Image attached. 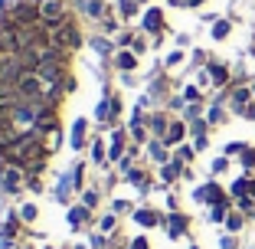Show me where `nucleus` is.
<instances>
[{
    "instance_id": "nucleus-1",
    "label": "nucleus",
    "mask_w": 255,
    "mask_h": 249,
    "mask_svg": "<svg viewBox=\"0 0 255 249\" xmlns=\"http://www.w3.org/2000/svg\"><path fill=\"white\" fill-rule=\"evenodd\" d=\"M193 200H200V204H210V207L229 204V197L223 194V187H219L216 181H210V184H203V187H196V190H193Z\"/></svg>"
},
{
    "instance_id": "nucleus-2",
    "label": "nucleus",
    "mask_w": 255,
    "mask_h": 249,
    "mask_svg": "<svg viewBox=\"0 0 255 249\" xmlns=\"http://www.w3.org/2000/svg\"><path fill=\"white\" fill-rule=\"evenodd\" d=\"M36 7H39V20H43V23H62L69 16L62 0H39Z\"/></svg>"
},
{
    "instance_id": "nucleus-3",
    "label": "nucleus",
    "mask_w": 255,
    "mask_h": 249,
    "mask_svg": "<svg viewBox=\"0 0 255 249\" xmlns=\"http://www.w3.org/2000/svg\"><path fill=\"white\" fill-rule=\"evenodd\" d=\"M0 184H3V190H7V194H16V190L26 184V174H23V167L7 164L3 171H0Z\"/></svg>"
},
{
    "instance_id": "nucleus-4",
    "label": "nucleus",
    "mask_w": 255,
    "mask_h": 249,
    "mask_svg": "<svg viewBox=\"0 0 255 249\" xmlns=\"http://www.w3.org/2000/svg\"><path fill=\"white\" fill-rule=\"evenodd\" d=\"M252 98H255L252 95V85H233V89H229V105H233L236 115H242V108H246Z\"/></svg>"
},
{
    "instance_id": "nucleus-5",
    "label": "nucleus",
    "mask_w": 255,
    "mask_h": 249,
    "mask_svg": "<svg viewBox=\"0 0 255 249\" xmlns=\"http://www.w3.org/2000/svg\"><path fill=\"white\" fill-rule=\"evenodd\" d=\"M141 26H144L147 33H154V36H160V33H164V10H160V7H147Z\"/></svg>"
},
{
    "instance_id": "nucleus-6",
    "label": "nucleus",
    "mask_w": 255,
    "mask_h": 249,
    "mask_svg": "<svg viewBox=\"0 0 255 249\" xmlns=\"http://www.w3.org/2000/svg\"><path fill=\"white\" fill-rule=\"evenodd\" d=\"M164 227H167V236H170V240H180V236L187 233V227H190V223H187V217H183V213H177V210H173L170 217L164 220Z\"/></svg>"
},
{
    "instance_id": "nucleus-7",
    "label": "nucleus",
    "mask_w": 255,
    "mask_h": 249,
    "mask_svg": "<svg viewBox=\"0 0 255 249\" xmlns=\"http://www.w3.org/2000/svg\"><path fill=\"white\" fill-rule=\"evenodd\" d=\"M128 154L125 148V128H115L112 131V148H108V161H121Z\"/></svg>"
},
{
    "instance_id": "nucleus-8",
    "label": "nucleus",
    "mask_w": 255,
    "mask_h": 249,
    "mask_svg": "<svg viewBox=\"0 0 255 249\" xmlns=\"http://www.w3.org/2000/svg\"><path fill=\"white\" fill-rule=\"evenodd\" d=\"M183 171H187V167L173 158V161H167V164H160V181H164V184H173L177 177H183Z\"/></svg>"
},
{
    "instance_id": "nucleus-9",
    "label": "nucleus",
    "mask_w": 255,
    "mask_h": 249,
    "mask_svg": "<svg viewBox=\"0 0 255 249\" xmlns=\"http://www.w3.org/2000/svg\"><path fill=\"white\" fill-rule=\"evenodd\" d=\"M147 128L154 131V138H164L167 128H170V118L164 112H154V115H147Z\"/></svg>"
},
{
    "instance_id": "nucleus-10",
    "label": "nucleus",
    "mask_w": 255,
    "mask_h": 249,
    "mask_svg": "<svg viewBox=\"0 0 255 249\" xmlns=\"http://www.w3.org/2000/svg\"><path fill=\"white\" fill-rule=\"evenodd\" d=\"M115 66H118L121 72H134L137 69V53L134 49H121V53H115Z\"/></svg>"
},
{
    "instance_id": "nucleus-11",
    "label": "nucleus",
    "mask_w": 255,
    "mask_h": 249,
    "mask_svg": "<svg viewBox=\"0 0 255 249\" xmlns=\"http://www.w3.org/2000/svg\"><path fill=\"white\" fill-rule=\"evenodd\" d=\"M183 138H187V125H183V121H170V128H167V135H164V144L173 148V144H180Z\"/></svg>"
},
{
    "instance_id": "nucleus-12",
    "label": "nucleus",
    "mask_w": 255,
    "mask_h": 249,
    "mask_svg": "<svg viewBox=\"0 0 255 249\" xmlns=\"http://www.w3.org/2000/svg\"><path fill=\"white\" fill-rule=\"evenodd\" d=\"M147 154L157 164H167V161H173L170 154H167V144H164V138H154V141H147Z\"/></svg>"
},
{
    "instance_id": "nucleus-13",
    "label": "nucleus",
    "mask_w": 255,
    "mask_h": 249,
    "mask_svg": "<svg viewBox=\"0 0 255 249\" xmlns=\"http://www.w3.org/2000/svg\"><path fill=\"white\" fill-rule=\"evenodd\" d=\"M206 72H210V82L213 85H229V69H226L223 62H210Z\"/></svg>"
},
{
    "instance_id": "nucleus-14",
    "label": "nucleus",
    "mask_w": 255,
    "mask_h": 249,
    "mask_svg": "<svg viewBox=\"0 0 255 249\" xmlns=\"http://www.w3.org/2000/svg\"><path fill=\"white\" fill-rule=\"evenodd\" d=\"M85 135H89V121L79 118L72 125V148H75V151H82V148H85Z\"/></svg>"
},
{
    "instance_id": "nucleus-15",
    "label": "nucleus",
    "mask_w": 255,
    "mask_h": 249,
    "mask_svg": "<svg viewBox=\"0 0 255 249\" xmlns=\"http://www.w3.org/2000/svg\"><path fill=\"white\" fill-rule=\"evenodd\" d=\"M79 7H82V13L89 16V20H102V16H105V3H102V0H82Z\"/></svg>"
},
{
    "instance_id": "nucleus-16",
    "label": "nucleus",
    "mask_w": 255,
    "mask_h": 249,
    "mask_svg": "<svg viewBox=\"0 0 255 249\" xmlns=\"http://www.w3.org/2000/svg\"><path fill=\"white\" fill-rule=\"evenodd\" d=\"M134 220L141 223V227H157V223H164V220H160L157 213L150 210V207H141V210H134Z\"/></svg>"
},
{
    "instance_id": "nucleus-17",
    "label": "nucleus",
    "mask_w": 255,
    "mask_h": 249,
    "mask_svg": "<svg viewBox=\"0 0 255 249\" xmlns=\"http://www.w3.org/2000/svg\"><path fill=\"white\" fill-rule=\"evenodd\" d=\"M89 217H92V210H89V207H85V204H79V207H72V210H69V223H72L75 230L82 227V223H85V220H89Z\"/></svg>"
},
{
    "instance_id": "nucleus-18",
    "label": "nucleus",
    "mask_w": 255,
    "mask_h": 249,
    "mask_svg": "<svg viewBox=\"0 0 255 249\" xmlns=\"http://www.w3.org/2000/svg\"><path fill=\"white\" fill-rule=\"evenodd\" d=\"M128 181L134 184V187L141 190V194H147V190H150V181H147V174H144V171H137V167H131V171H128Z\"/></svg>"
},
{
    "instance_id": "nucleus-19",
    "label": "nucleus",
    "mask_w": 255,
    "mask_h": 249,
    "mask_svg": "<svg viewBox=\"0 0 255 249\" xmlns=\"http://www.w3.org/2000/svg\"><path fill=\"white\" fill-rule=\"evenodd\" d=\"M69 190H72V174H69V177H59V184H56V200H59V204H69Z\"/></svg>"
},
{
    "instance_id": "nucleus-20",
    "label": "nucleus",
    "mask_w": 255,
    "mask_h": 249,
    "mask_svg": "<svg viewBox=\"0 0 255 249\" xmlns=\"http://www.w3.org/2000/svg\"><path fill=\"white\" fill-rule=\"evenodd\" d=\"M137 7H141V0H118V10L125 20H131V16L137 13Z\"/></svg>"
},
{
    "instance_id": "nucleus-21",
    "label": "nucleus",
    "mask_w": 255,
    "mask_h": 249,
    "mask_svg": "<svg viewBox=\"0 0 255 249\" xmlns=\"http://www.w3.org/2000/svg\"><path fill=\"white\" fill-rule=\"evenodd\" d=\"M226 217H229V204L210 207V223H226Z\"/></svg>"
},
{
    "instance_id": "nucleus-22",
    "label": "nucleus",
    "mask_w": 255,
    "mask_h": 249,
    "mask_svg": "<svg viewBox=\"0 0 255 249\" xmlns=\"http://www.w3.org/2000/svg\"><path fill=\"white\" fill-rule=\"evenodd\" d=\"M229 30H233V23H229V20H216V23H213V39H226Z\"/></svg>"
},
{
    "instance_id": "nucleus-23",
    "label": "nucleus",
    "mask_w": 255,
    "mask_h": 249,
    "mask_svg": "<svg viewBox=\"0 0 255 249\" xmlns=\"http://www.w3.org/2000/svg\"><path fill=\"white\" fill-rule=\"evenodd\" d=\"M72 187L75 190H85V164H75L72 167Z\"/></svg>"
},
{
    "instance_id": "nucleus-24",
    "label": "nucleus",
    "mask_w": 255,
    "mask_h": 249,
    "mask_svg": "<svg viewBox=\"0 0 255 249\" xmlns=\"http://www.w3.org/2000/svg\"><path fill=\"white\" fill-rule=\"evenodd\" d=\"M206 121H210V125H223V121H226V112H223V102H216V105L210 108V115H206Z\"/></svg>"
},
{
    "instance_id": "nucleus-25",
    "label": "nucleus",
    "mask_w": 255,
    "mask_h": 249,
    "mask_svg": "<svg viewBox=\"0 0 255 249\" xmlns=\"http://www.w3.org/2000/svg\"><path fill=\"white\" fill-rule=\"evenodd\" d=\"M242 223H246V217H242V213H229V217H226V230H229V233H239Z\"/></svg>"
},
{
    "instance_id": "nucleus-26",
    "label": "nucleus",
    "mask_w": 255,
    "mask_h": 249,
    "mask_svg": "<svg viewBox=\"0 0 255 249\" xmlns=\"http://www.w3.org/2000/svg\"><path fill=\"white\" fill-rule=\"evenodd\" d=\"M92 161H98V164H102V161H108V148H105V141H102V138L92 144Z\"/></svg>"
},
{
    "instance_id": "nucleus-27",
    "label": "nucleus",
    "mask_w": 255,
    "mask_h": 249,
    "mask_svg": "<svg viewBox=\"0 0 255 249\" xmlns=\"http://www.w3.org/2000/svg\"><path fill=\"white\" fill-rule=\"evenodd\" d=\"M236 207H239V210L242 213H249V217H255V200H252V197H236Z\"/></svg>"
},
{
    "instance_id": "nucleus-28",
    "label": "nucleus",
    "mask_w": 255,
    "mask_h": 249,
    "mask_svg": "<svg viewBox=\"0 0 255 249\" xmlns=\"http://www.w3.org/2000/svg\"><path fill=\"white\" fill-rule=\"evenodd\" d=\"M95 115H98V121H112V98H102Z\"/></svg>"
},
{
    "instance_id": "nucleus-29",
    "label": "nucleus",
    "mask_w": 255,
    "mask_h": 249,
    "mask_svg": "<svg viewBox=\"0 0 255 249\" xmlns=\"http://www.w3.org/2000/svg\"><path fill=\"white\" fill-rule=\"evenodd\" d=\"M193 158H196V148H187V144L177 148V161H180V164H190Z\"/></svg>"
},
{
    "instance_id": "nucleus-30",
    "label": "nucleus",
    "mask_w": 255,
    "mask_h": 249,
    "mask_svg": "<svg viewBox=\"0 0 255 249\" xmlns=\"http://www.w3.org/2000/svg\"><path fill=\"white\" fill-rule=\"evenodd\" d=\"M36 204H23L20 207V220H23V223H33V220H36Z\"/></svg>"
},
{
    "instance_id": "nucleus-31",
    "label": "nucleus",
    "mask_w": 255,
    "mask_h": 249,
    "mask_svg": "<svg viewBox=\"0 0 255 249\" xmlns=\"http://www.w3.org/2000/svg\"><path fill=\"white\" fill-rule=\"evenodd\" d=\"M92 49H95V53H102V56H112V43H108V39H102V36L92 39Z\"/></svg>"
},
{
    "instance_id": "nucleus-32",
    "label": "nucleus",
    "mask_w": 255,
    "mask_h": 249,
    "mask_svg": "<svg viewBox=\"0 0 255 249\" xmlns=\"http://www.w3.org/2000/svg\"><path fill=\"white\" fill-rule=\"evenodd\" d=\"M206 128H210V121H203V118L190 121V131H193V138H206Z\"/></svg>"
},
{
    "instance_id": "nucleus-33",
    "label": "nucleus",
    "mask_w": 255,
    "mask_h": 249,
    "mask_svg": "<svg viewBox=\"0 0 255 249\" xmlns=\"http://www.w3.org/2000/svg\"><path fill=\"white\" fill-rule=\"evenodd\" d=\"M233 197H246L249 194V177H239V181H233Z\"/></svg>"
},
{
    "instance_id": "nucleus-34",
    "label": "nucleus",
    "mask_w": 255,
    "mask_h": 249,
    "mask_svg": "<svg viewBox=\"0 0 255 249\" xmlns=\"http://www.w3.org/2000/svg\"><path fill=\"white\" fill-rule=\"evenodd\" d=\"M102 26H105V33H118V26H121V23H118V16L105 13V16H102Z\"/></svg>"
},
{
    "instance_id": "nucleus-35",
    "label": "nucleus",
    "mask_w": 255,
    "mask_h": 249,
    "mask_svg": "<svg viewBox=\"0 0 255 249\" xmlns=\"http://www.w3.org/2000/svg\"><path fill=\"white\" fill-rule=\"evenodd\" d=\"M82 204L89 207V210H95L98 207V190H82Z\"/></svg>"
},
{
    "instance_id": "nucleus-36",
    "label": "nucleus",
    "mask_w": 255,
    "mask_h": 249,
    "mask_svg": "<svg viewBox=\"0 0 255 249\" xmlns=\"http://www.w3.org/2000/svg\"><path fill=\"white\" fill-rule=\"evenodd\" d=\"M183 98H187V102H200V98H203V92L196 89V85H187V89H183Z\"/></svg>"
},
{
    "instance_id": "nucleus-37",
    "label": "nucleus",
    "mask_w": 255,
    "mask_h": 249,
    "mask_svg": "<svg viewBox=\"0 0 255 249\" xmlns=\"http://www.w3.org/2000/svg\"><path fill=\"white\" fill-rule=\"evenodd\" d=\"M242 167H246V171H252V167H255V151H252V148L242 151Z\"/></svg>"
},
{
    "instance_id": "nucleus-38",
    "label": "nucleus",
    "mask_w": 255,
    "mask_h": 249,
    "mask_svg": "<svg viewBox=\"0 0 255 249\" xmlns=\"http://www.w3.org/2000/svg\"><path fill=\"white\" fill-rule=\"evenodd\" d=\"M249 144H242V141H233V144H226V158H233V154H242Z\"/></svg>"
},
{
    "instance_id": "nucleus-39",
    "label": "nucleus",
    "mask_w": 255,
    "mask_h": 249,
    "mask_svg": "<svg viewBox=\"0 0 255 249\" xmlns=\"http://www.w3.org/2000/svg\"><path fill=\"white\" fill-rule=\"evenodd\" d=\"M131 43H134V33H118V46L121 49H131Z\"/></svg>"
},
{
    "instance_id": "nucleus-40",
    "label": "nucleus",
    "mask_w": 255,
    "mask_h": 249,
    "mask_svg": "<svg viewBox=\"0 0 255 249\" xmlns=\"http://www.w3.org/2000/svg\"><path fill=\"white\" fill-rule=\"evenodd\" d=\"M226 167H229V158H226V154H223V158H216V161H213V174H223Z\"/></svg>"
},
{
    "instance_id": "nucleus-41",
    "label": "nucleus",
    "mask_w": 255,
    "mask_h": 249,
    "mask_svg": "<svg viewBox=\"0 0 255 249\" xmlns=\"http://www.w3.org/2000/svg\"><path fill=\"white\" fill-rule=\"evenodd\" d=\"M115 223H118V220H115L112 213H108V217L102 220V233H115Z\"/></svg>"
},
{
    "instance_id": "nucleus-42",
    "label": "nucleus",
    "mask_w": 255,
    "mask_h": 249,
    "mask_svg": "<svg viewBox=\"0 0 255 249\" xmlns=\"http://www.w3.org/2000/svg\"><path fill=\"white\" fill-rule=\"evenodd\" d=\"M242 118H249V121H255V98L249 102L246 108H242Z\"/></svg>"
},
{
    "instance_id": "nucleus-43",
    "label": "nucleus",
    "mask_w": 255,
    "mask_h": 249,
    "mask_svg": "<svg viewBox=\"0 0 255 249\" xmlns=\"http://www.w3.org/2000/svg\"><path fill=\"white\" fill-rule=\"evenodd\" d=\"M180 62H183V53H180V49H177V53H170V56H167V66H180Z\"/></svg>"
},
{
    "instance_id": "nucleus-44",
    "label": "nucleus",
    "mask_w": 255,
    "mask_h": 249,
    "mask_svg": "<svg viewBox=\"0 0 255 249\" xmlns=\"http://www.w3.org/2000/svg\"><path fill=\"white\" fill-rule=\"evenodd\" d=\"M219 246H223V249H236L239 243H236V236H223V240H219Z\"/></svg>"
},
{
    "instance_id": "nucleus-45",
    "label": "nucleus",
    "mask_w": 255,
    "mask_h": 249,
    "mask_svg": "<svg viewBox=\"0 0 255 249\" xmlns=\"http://www.w3.org/2000/svg\"><path fill=\"white\" fill-rule=\"evenodd\" d=\"M131 49H134V53H137V56H141V53H144V49H147V43H144V39H141V36H134V43H131Z\"/></svg>"
},
{
    "instance_id": "nucleus-46",
    "label": "nucleus",
    "mask_w": 255,
    "mask_h": 249,
    "mask_svg": "<svg viewBox=\"0 0 255 249\" xmlns=\"http://www.w3.org/2000/svg\"><path fill=\"white\" fill-rule=\"evenodd\" d=\"M115 213H131V204L128 200H115Z\"/></svg>"
},
{
    "instance_id": "nucleus-47",
    "label": "nucleus",
    "mask_w": 255,
    "mask_h": 249,
    "mask_svg": "<svg viewBox=\"0 0 255 249\" xmlns=\"http://www.w3.org/2000/svg\"><path fill=\"white\" fill-rule=\"evenodd\" d=\"M131 249H150V243H147V240H144V236H137V240H134V243H131Z\"/></svg>"
},
{
    "instance_id": "nucleus-48",
    "label": "nucleus",
    "mask_w": 255,
    "mask_h": 249,
    "mask_svg": "<svg viewBox=\"0 0 255 249\" xmlns=\"http://www.w3.org/2000/svg\"><path fill=\"white\" fill-rule=\"evenodd\" d=\"M118 112H121V98H112V118H115Z\"/></svg>"
},
{
    "instance_id": "nucleus-49",
    "label": "nucleus",
    "mask_w": 255,
    "mask_h": 249,
    "mask_svg": "<svg viewBox=\"0 0 255 249\" xmlns=\"http://www.w3.org/2000/svg\"><path fill=\"white\" fill-rule=\"evenodd\" d=\"M249 197L255 200V181H252V177H249Z\"/></svg>"
},
{
    "instance_id": "nucleus-50",
    "label": "nucleus",
    "mask_w": 255,
    "mask_h": 249,
    "mask_svg": "<svg viewBox=\"0 0 255 249\" xmlns=\"http://www.w3.org/2000/svg\"><path fill=\"white\" fill-rule=\"evenodd\" d=\"M173 7H187V0H170Z\"/></svg>"
},
{
    "instance_id": "nucleus-51",
    "label": "nucleus",
    "mask_w": 255,
    "mask_h": 249,
    "mask_svg": "<svg viewBox=\"0 0 255 249\" xmlns=\"http://www.w3.org/2000/svg\"><path fill=\"white\" fill-rule=\"evenodd\" d=\"M200 3H203V0H187V7H200Z\"/></svg>"
},
{
    "instance_id": "nucleus-52",
    "label": "nucleus",
    "mask_w": 255,
    "mask_h": 249,
    "mask_svg": "<svg viewBox=\"0 0 255 249\" xmlns=\"http://www.w3.org/2000/svg\"><path fill=\"white\" fill-rule=\"evenodd\" d=\"M252 95H255V85H252Z\"/></svg>"
},
{
    "instance_id": "nucleus-53",
    "label": "nucleus",
    "mask_w": 255,
    "mask_h": 249,
    "mask_svg": "<svg viewBox=\"0 0 255 249\" xmlns=\"http://www.w3.org/2000/svg\"><path fill=\"white\" fill-rule=\"evenodd\" d=\"M190 249H200V246H190Z\"/></svg>"
}]
</instances>
